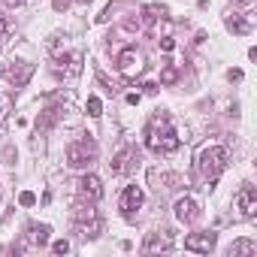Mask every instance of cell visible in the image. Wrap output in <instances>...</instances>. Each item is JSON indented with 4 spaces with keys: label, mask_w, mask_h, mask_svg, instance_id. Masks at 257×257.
<instances>
[{
    "label": "cell",
    "mask_w": 257,
    "mask_h": 257,
    "mask_svg": "<svg viewBox=\"0 0 257 257\" xmlns=\"http://www.w3.org/2000/svg\"><path fill=\"white\" fill-rule=\"evenodd\" d=\"M146 146L152 152H161V155L176 152L182 146V140H179V134H176V127H173V121H170L167 112H158L149 121V127H146Z\"/></svg>",
    "instance_id": "1"
},
{
    "label": "cell",
    "mask_w": 257,
    "mask_h": 257,
    "mask_svg": "<svg viewBox=\"0 0 257 257\" xmlns=\"http://www.w3.org/2000/svg\"><path fill=\"white\" fill-rule=\"evenodd\" d=\"M227 149L224 146H209V149H203L200 152V158H197V170H200V176L206 179V182H218V176L227 170Z\"/></svg>",
    "instance_id": "2"
},
{
    "label": "cell",
    "mask_w": 257,
    "mask_h": 257,
    "mask_svg": "<svg viewBox=\"0 0 257 257\" xmlns=\"http://www.w3.org/2000/svg\"><path fill=\"white\" fill-rule=\"evenodd\" d=\"M73 230H76L82 239H97V236H100L103 221H100L94 203H88V206L79 203V206H76V212H73Z\"/></svg>",
    "instance_id": "3"
},
{
    "label": "cell",
    "mask_w": 257,
    "mask_h": 257,
    "mask_svg": "<svg viewBox=\"0 0 257 257\" xmlns=\"http://www.w3.org/2000/svg\"><path fill=\"white\" fill-rule=\"evenodd\" d=\"M94 158H97V143H94L91 137H82V140L70 143V149H67V164H70L73 170H85V167H91Z\"/></svg>",
    "instance_id": "4"
},
{
    "label": "cell",
    "mask_w": 257,
    "mask_h": 257,
    "mask_svg": "<svg viewBox=\"0 0 257 257\" xmlns=\"http://www.w3.org/2000/svg\"><path fill=\"white\" fill-rule=\"evenodd\" d=\"M115 67H118V73H121L124 79H137V76L146 70V55H143L137 46H127V49L118 52Z\"/></svg>",
    "instance_id": "5"
},
{
    "label": "cell",
    "mask_w": 257,
    "mask_h": 257,
    "mask_svg": "<svg viewBox=\"0 0 257 257\" xmlns=\"http://www.w3.org/2000/svg\"><path fill=\"white\" fill-rule=\"evenodd\" d=\"M236 206H239V212H242V218H257V191H254V185H242L239 188V194H236Z\"/></svg>",
    "instance_id": "6"
},
{
    "label": "cell",
    "mask_w": 257,
    "mask_h": 257,
    "mask_svg": "<svg viewBox=\"0 0 257 257\" xmlns=\"http://www.w3.org/2000/svg\"><path fill=\"white\" fill-rule=\"evenodd\" d=\"M215 242H218V236H215L212 230L188 233V236H185V248H188V251H200V254H209V251L215 248Z\"/></svg>",
    "instance_id": "7"
},
{
    "label": "cell",
    "mask_w": 257,
    "mask_h": 257,
    "mask_svg": "<svg viewBox=\"0 0 257 257\" xmlns=\"http://www.w3.org/2000/svg\"><path fill=\"white\" fill-rule=\"evenodd\" d=\"M79 197H82V203H97L103 197V182L97 176H85L79 182Z\"/></svg>",
    "instance_id": "8"
},
{
    "label": "cell",
    "mask_w": 257,
    "mask_h": 257,
    "mask_svg": "<svg viewBox=\"0 0 257 257\" xmlns=\"http://www.w3.org/2000/svg\"><path fill=\"white\" fill-rule=\"evenodd\" d=\"M143 206V191L137 188V185H127L124 188V194H121V212L127 215V218H134V212Z\"/></svg>",
    "instance_id": "9"
},
{
    "label": "cell",
    "mask_w": 257,
    "mask_h": 257,
    "mask_svg": "<svg viewBox=\"0 0 257 257\" xmlns=\"http://www.w3.org/2000/svg\"><path fill=\"white\" fill-rule=\"evenodd\" d=\"M134 158H137V152H134L131 146H127V149H121V152H118V155L109 161V170H112L115 176H121V173H127V170H131Z\"/></svg>",
    "instance_id": "10"
},
{
    "label": "cell",
    "mask_w": 257,
    "mask_h": 257,
    "mask_svg": "<svg viewBox=\"0 0 257 257\" xmlns=\"http://www.w3.org/2000/svg\"><path fill=\"white\" fill-rule=\"evenodd\" d=\"M197 215H200V209H197V203H194L191 197H182V200L176 203V218H179L182 224H194Z\"/></svg>",
    "instance_id": "11"
},
{
    "label": "cell",
    "mask_w": 257,
    "mask_h": 257,
    "mask_svg": "<svg viewBox=\"0 0 257 257\" xmlns=\"http://www.w3.org/2000/svg\"><path fill=\"white\" fill-rule=\"evenodd\" d=\"M173 248V236H170V230H161V233H152L149 239H146V251L152 254V251H170Z\"/></svg>",
    "instance_id": "12"
},
{
    "label": "cell",
    "mask_w": 257,
    "mask_h": 257,
    "mask_svg": "<svg viewBox=\"0 0 257 257\" xmlns=\"http://www.w3.org/2000/svg\"><path fill=\"white\" fill-rule=\"evenodd\" d=\"M31 73H34V64L22 61V64H16V67L10 70V79H13V85H16V88H22V85H28Z\"/></svg>",
    "instance_id": "13"
},
{
    "label": "cell",
    "mask_w": 257,
    "mask_h": 257,
    "mask_svg": "<svg viewBox=\"0 0 257 257\" xmlns=\"http://www.w3.org/2000/svg\"><path fill=\"white\" fill-rule=\"evenodd\" d=\"M49 233H52L49 224H28V239H31L34 245H46V242H49Z\"/></svg>",
    "instance_id": "14"
},
{
    "label": "cell",
    "mask_w": 257,
    "mask_h": 257,
    "mask_svg": "<svg viewBox=\"0 0 257 257\" xmlns=\"http://www.w3.org/2000/svg\"><path fill=\"white\" fill-rule=\"evenodd\" d=\"M254 251H257V245H254V242H248V239H242V242H236V245L230 248V254H233V257H239V254H254Z\"/></svg>",
    "instance_id": "15"
},
{
    "label": "cell",
    "mask_w": 257,
    "mask_h": 257,
    "mask_svg": "<svg viewBox=\"0 0 257 257\" xmlns=\"http://www.w3.org/2000/svg\"><path fill=\"white\" fill-rule=\"evenodd\" d=\"M143 13H146V22H149V25H155V22H158V19L167 13V10H164V7H146Z\"/></svg>",
    "instance_id": "16"
},
{
    "label": "cell",
    "mask_w": 257,
    "mask_h": 257,
    "mask_svg": "<svg viewBox=\"0 0 257 257\" xmlns=\"http://www.w3.org/2000/svg\"><path fill=\"white\" fill-rule=\"evenodd\" d=\"M176 79H179V70H176V67H167V70L161 73V82H164V85H173Z\"/></svg>",
    "instance_id": "17"
},
{
    "label": "cell",
    "mask_w": 257,
    "mask_h": 257,
    "mask_svg": "<svg viewBox=\"0 0 257 257\" xmlns=\"http://www.w3.org/2000/svg\"><path fill=\"white\" fill-rule=\"evenodd\" d=\"M227 25H230V31H236V34H248V25H245L242 19H236V16H233Z\"/></svg>",
    "instance_id": "18"
},
{
    "label": "cell",
    "mask_w": 257,
    "mask_h": 257,
    "mask_svg": "<svg viewBox=\"0 0 257 257\" xmlns=\"http://www.w3.org/2000/svg\"><path fill=\"white\" fill-rule=\"evenodd\" d=\"M100 109H103V103H100L97 97H91V100H88V115H91V118H97V115H100Z\"/></svg>",
    "instance_id": "19"
},
{
    "label": "cell",
    "mask_w": 257,
    "mask_h": 257,
    "mask_svg": "<svg viewBox=\"0 0 257 257\" xmlns=\"http://www.w3.org/2000/svg\"><path fill=\"white\" fill-rule=\"evenodd\" d=\"M52 251H55V254H67V251H70V242H67V239H58V242L52 245Z\"/></svg>",
    "instance_id": "20"
},
{
    "label": "cell",
    "mask_w": 257,
    "mask_h": 257,
    "mask_svg": "<svg viewBox=\"0 0 257 257\" xmlns=\"http://www.w3.org/2000/svg\"><path fill=\"white\" fill-rule=\"evenodd\" d=\"M19 200H22V206H34V203H37V197H34L31 191H25V194H22Z\"/></svg>",
    "instance_id": "21"
},
{
    "label": "cell",
    "mask_w": 257,
    "mask_h": 257,
    "mask_svg": "<svg viewBox=\"0 0 257 257\" xmlns=\"http://www.w3.org/2000/svg\"><path fill=\"white\" fill-rule=\"evenodd\" d=\"M7 34H10V22H7V19H4V16H0V40H4V37H7Z\"/></svg>",
    "instance_id": "22"
},
{
    "label": "cell",
    "mask_w": 257,
    "mask_h": 257,
    "mask_svg": "<svg viewBox=\"0 0 257 257\" xmlns=\"http://www.w3.org/2000/svg\"><path fill=\"white\" fill-rule=\"evenodd\" d=\"M236 4H239L242 10H248V13H251V10H254V4H257V0H236Z\"/></svg>",
    "instance_id": "23"
},
{
    "label": "cell",
    "mask_w": 257,
    "mask_h": 257,
    "mask_svg": "<svg viewBox=\"0 0 257 257\" xmlns=\"http://www.w3.org/2000/svg\"><path fill=\"white\" fill-rule=\"evenodd\" d=\"M161 46H164V52H173V46H176V43H173L170 37H164V40H161Z\"/></svg>",
    "instance_id": "24"
},
{
    "label": "cell",
    "mask_w": 257,
    "mask_h": 257,
    "mask_svg": "<svg viewBox=\"0 0 257 257\" xmlns=\"http://www.w3.org/2000/svg\"><path fill=\"white\" fill-rule=\"evenodd\" d=\"M227 79H230V82H239V79H242V70H230Z\"/></svg>",
    "instance_id": "25"
},
{
    "label": "cell",
    "mask_w": 257,
    "mask_h": 257,
    "mask_svg": "<svg viewBox=\"0 0 257 257\" xmlns=\"http://www.w3.org/2000/svg\"><path fill=\"white\" fill-rule=\"evenodd\" d=\"M143 91H146V94H158V85H152V82H146V85H143Z\"/></svg>",
    "instance_id": "26"
},
{
    "label": "cell",
    "mask_w": 257,
    "mask_h": 257,
    "mask_svg": "<svg viewBox=\"0 0 257 257\" xmlns=\"http://www.w3.org/2000/svg\"><path fill=\"white\" fill-rule=\"evenodd\" d=\"M4 4H7V7H22L25 0H4Z\"/></svg>",
    "instance_id": "27"
}]
</instances>
